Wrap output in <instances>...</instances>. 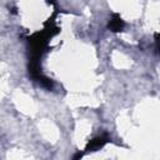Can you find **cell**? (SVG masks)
<instances>
[{
	"mask_svg": "<svg viewBox=\"0 0 160 160\" xmlns=\"http://www.w3.org/2000/svg\"><path fill=\"white\" fill-rule=\"evenodd\" d=\"M109 29L114 32H119V31H122L124 26H125V22L122 21V19L120 18L119 14H112L111 19L109 20Z\"/></svg>",
	"mask_w": 160,
	"mask_h": 160,
	"instance_id": "cell-2",
	"label": "cell"
},
{
	"mask_svg": "<svg viewBox=\"0 0 160 160\" xmlns=\"http://www.w3.org/2000/svg\"><path fill=\"white\" fill-rule=\"evenodd\" d=\"M108 141H110V140H109V138H108L106 135H99V136L91 139V140L88 142L85 150H86V151H95V150H99V149L102 148Z\"/></svg>",
	"mask_w": 160,
	"mask_h": 160,
	"instance_id": "cell-1",
	"label": "cell"
},
{
	"mask_svg": "<svg viewBox=\"0 0 160 160\" xmlns=\"http://www.w3.org/2000/svg\"><path fill=\"white\" fill-rule=\"evenodd\" d=\"M82 154H84V152H80V151H79V152H76V154L74 155L72 160H80V159L82 158Z\"/></svg>",
	"mask_w": 160,
	"mask_h": 160,
	"instance_id": "cell-3",
	"label": "cell"
}]
</instances>
